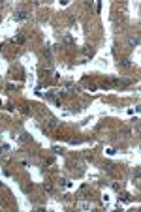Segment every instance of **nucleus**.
<instances>
[{"label":"nucleus","instance_id":"obj_4","mask_svg":"<svg viewBox=\"0 0 141 212\" xmlns=\"http://www.w3.org/2000/svg\"><path fill=\"white\" fill-rule=\"evenodd\" d=\"M92 53H94V49H92V47H90V49L87 47V49H85V55H87V56H89V55H92Z\"/></svg>","mask_w":141,"mask_h":212},{"label":"nucleus","instance_id":"obj_1","mask_svg":"<svg viewBox=\"0 0 141 212\" xmlns=\"http://www.w3.org/2000/svg\"><path fill=\"white\" fill-rule=\"evenodd\" d=\"M15 19H17V21H23V19H26V11H25V9L17 11V13H15Z\"/></svg>","mask_w":141,"mask_h":212},{"label":"nucleus","instance_id":"obj_3","mask_svg":"<svg viewBox=\"0 0 141 212\" xmlns=\"http://www.w3.org/2000/svg\"><path fill=\"white\" fill-rule=\"evenodd\" d=\"M64 43L66 45H73V39L70 38V36H64Z\"/></svg>","mask_w":141,"mask_h":212},{"label":"nucleus","instance_id":"obj_2","mask_svg":"<svg viewBox=\"0 0 141 212\" xmlns=\"http://www.w3.org/2000/svg\"><path fill=\"white\" fill-rule=\"evenodd\" d=\"M137 43H139V38H137V36H132V38H130V45H137Z\"/></svg>","mask_w":141,"mask_h":212},{"label":"nucleus","instance_id":"obj_5","mask_svg":"<svg viewBox=\"0 0 141 212\" xmlns=\"http://www.w3.org/2000/svg\"><path fill=\"white\" fill-rule=\"evenodd\" d=\"M17 43H25V36H19V38H17Z\"/></svg>","mask_w":141,"mask_h":212}]
</instances>
